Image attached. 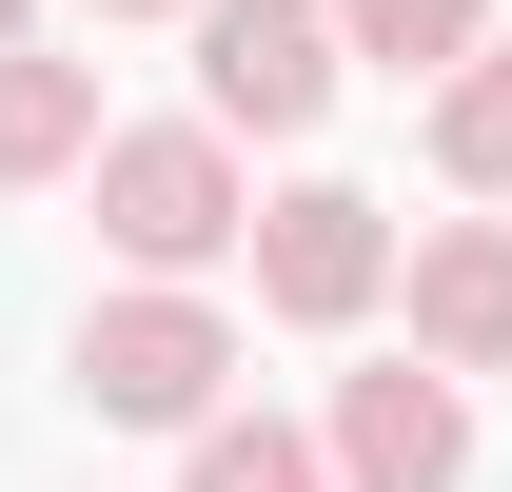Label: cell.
<instances>
[{
    "mask_svg": "<svg viewBox=\"0 0 512 492\" xmlns=\"http://www.w3.org/2000/svg\"><path fill=\"white\" fill-rule=\"evenodd\" d=\"M237 138L217 119H138V138H99V237L138 256V276H197V256H237Z\"/></svg>",
    "mask_w": 512,
    "mask_h": 492,
    "instance_id": "obj_1",
    "label": "cell"
},
{
    "mask_svg": "<svg viewBox=\"0 0 512 492\" xmlns=\"http://www.w3.org/2000/svg\"><path fill=\"white\" fill-rule=\"evenodd\" d=\"M197 99H217V138H316L335 119V0H197Z\"/></svg>",
    "mask_w": 512,
    "mask_h": 492,
    "instance_id": "obj_2",
    "label": "cell"
},
{
    "mask_svg": "<svg viewBox=\"0 0 512 492\" xmlns=\"http://www.w3.org/2000/svg\"><path fill=\"white\" fill-rule=\"evenodd\" d=\"M237 237H256V296L296 315V335H355V315L394 296V217H375L355 178H296V197H256Z\"/></svg>",
    "mask_w": 512,
    "mask_h": 492,
    "instance_id": "obj_3",
    "label": "cell"
},
{
    "mask_svg": "<svg viewBox=\"0 0 512 492\" xmlns=\"http://www.w3.org/2000/svg\"><path fill=\"white\" fill-rule=\"evenodd\" d=\"M217 374H237V335H217L197 296H99V315H79V394H99L119 433H197Z\"/></svg>",
    "mask_w": 512,
    "mask_h": 492,
    "instance_id": "obj_4",
    "label": "cell"
},
{
    "mask_svg": "<svg viewBox=\"0 0 512 492\" xmlns=\"http://www.w3.org/2000/svg\"><path fill=\"white\" fill-rule=\"evenodd\" d=\"M453 473H473V394H453L434 355L335 394V492H453Z\"/></svg>",
    "mask_w": 512,
    "mask_h": 492,
    "instance_id": "obj_5",
    "label": "cell"
},
{
    "mask_svg": "<svg viewBox=\"0 0 512 492\" xmlns=\"http://www.w3.org/2000/svg\"><path fill=\"white\" fill-rule=\"evenodd\" d=\"M414 355L434 374H512V217H434L414 237Z\"/></svg>",
    "mask_w": 512,
    "mask_h": 492,
    "instance_id": "obj_6",
    "label": "cell"
},
{
    "mask_svg": "<svg viewBox=\"0 0 512 492\" xmlns=\"http://www.w3.org/2000/svg\"><path fill=\"white\" fill-rule=\"evenodd\" d=\"M60 158H99V60L0 40V178H60Z\"/></svg>",
    "mask_w": 512,
    "mask_h": 492,
    "instance_id": "obj_7",
    "label": "cell"
},
{
    "mask_svg": "<svg viewBox=\"0 0 512 492\" xmlns=\"http://www.w3.org/2000/svg\"><path fill=\"white\" fill-rule=\"evenodd\" d=\"M434 178H473V197H512V60L473 40V60L434 79Z\"/></svg>",
    "mask_w": 512,
    "mask_h": 492,
    "instance_id": "obj_8",
    "label": "cell"
},
{
    "mask_svg": "<svg viewBox=\"0 0 512 492\" xmlns=\"http://www.w3.org/2000/svg\"><path fill=\"white\" fill-rule=\"evenodd\" d=\"M178 492H335L316 433H276V414H197V473Z\"/></svg>",
    "mask_w": 512,
    "mask_h": 492,
    "instance_id": "obj_9",
    "label": "cell"
},
{
    "mask_svg": "<svg viewBox=\"0 0 512 492\" xmlns=\"http://www.w3.org/2000/svg\"><path fill=\"white\" fill-rule=\"evenodd\" d=\"M473 20H493V0H335V60H473Z\"/></svg>",
    "mask_w": 512,
    "mask_h": 492,
    "instance_id": "obj_10",
    "label": "cell"
},
{
    "mask_svg": "<svg viewBox=\"0 0 512 492\" xmlns=\"http://www.w3.org/2000/svg\"><path fill=\"white\" fill-rule=\"evenodd\" d=\"M99 20H178V0H99Z\"/></svg>",
    "mask_w": 512,
    "mask_h": 492,
    "instance_id": "obj_11",
    "label": "cell"
},
{
    "mask_svg": "<svg viewBox=\"0 0 512 492\" xmlns=\"http://www.w3.org/2000/svg\"><path fill=\"white\" fill-rule=\"evenodd\" d=\"M0 40H20V0H0Z\"/></svg>",
    "mask_w": 512,
    "mask_h": 492,
    "instance_id": "obj_12",
    "label": "cell"
}]
</instances>
